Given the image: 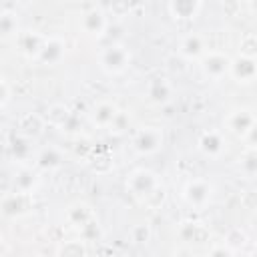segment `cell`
I'll return each mask as SVG.
<instances>
[{
	"label": "cell",
	"mask_w": 257,
	"mask_h": 257,
	"mask_svg": "<svg viewBox=\"0 0 257 257\" xmlns=\"http://www.w3.org/2000/svg\"><path fill=\"white\" fill-rule=\"evenodd\" d=\"M98 62H100V68L108 74H120L128 68L131 64V52L124 44L120 42H112L108 46L102 48L100 56H98Z\"/></svg>",
	"instance_id": "1"
},
{
	"label": "cell",
	"mask_w": 257,
	"mask_h": 257,
	"mask_svg": "<svg viewBox=\"0 0 257 257\" xmlns=\"http://www.w3.org/2000/svg\"><path fill=\"white\" fill-rule=\"evenodd\" d=\"M185 201L193 209H205L213 197V185L207 179H191L183 189Z\"/></svg>",
	"instance_id": "2"
},
{
	"label": "cell",
	"mask_w": 257,
	"mask_h": 257,
	"mask_svg": "<svg viewBox=\"0 0 257 257\" xmlns=\"http://www.w3.org/2000/svg\"><path fill=\"white\" fill-rule=\"evenodd\" d=\"M231 62H233V58H229L225 52L207 50V54L201 58V68H203L205 76H209L211 80H221L223 76H227L231 72Z\"/></svg>",
	"instance_id": "3"
},
{
	"label": "cell",
	"mask_w": 257,
	"mask_h": 257,
	"mask_svg": "<svg viewBox=\"0 0 257 257\" xmlns=\"http://www.w3.org/2000/svg\"><path fill=\"white\" fill-rule=\"evenodd\" d=\"M163 147V131L159 126H143L133 137V149L139 155H153Z\"/></svg>",
	"instance_id": "4"
},
{
	"label": "cell",
	"mask_w": 257,
	"mask_h": 257,
	"mask_svg": "<svg viewBox=\"0 0 257 257\" xmlns=\"http://www.w3.org/2000/svg\"><path fill=\"white\" fill-rule=\"evenodd\" d=\"M126 187H128V191H131L135 197L147 201V197L159 187V181H157V177H155L151 171H147V169H137V171H133V173L128 175Z\"/></svg>",
	"instance_id": "5"
},
{
	"label": "cell",
	"mask_w": 257,
	"mask_h": 257,
	"mask_svg": "<svg viewBox=\"0 0 257 257\" xmlns=\"http://www.w3.org/2000/svg\"><path fill=\"white\" fill-rule=\"evenodd\" d=\"M225 122H227V131H229V133H233L235 137L245 139V137L249 135V131L255 126L257 116H255L253 110H249V108H237V110H233V112L227 116Z\"/></svg>",
	"instance_id": "6"
},
{
	"label": "cell",
	"mask_w": 257,
	"mask_h": 257,
	"mask_svg": "<svg viewBox=\"0 0 257 257\" xmlns=\"http://www.w3.org/2000/svg\"><path fill=\"white\" fill-rule=\"evenodd\" d=\"M179 54L183 58H187V60H201L207 54L205 38L201 34H197V32H189L179 42Z\"/></svg>",
	"instance_id": "7"
},
{
	"label": "cell",
	"mask_w": 257,
	"mask_h": 257,
	"mask_svg": "<svg viewBox=\"0 0 257 257\" xmlns=\"http://www.w3.org/2000/svg\"><path fill=\"white\" fill-rule=\"evenodd\" d=\"M229 74L237 82H253L257 78V58H247V56L233 58Z\"/></svg>",
	"instance_id": "8"
},
{
	"label": "cell",
	"mask_w": 257,
	"mask_h": 257,
	"mask_svg": "<svg viewBox=\"0 0 257 257\" xmlns=\"http://www.w3.org/2000/svg\"><path fill=\"white\" fill-rule=\"evenodd\" d=\"M46 42V36L38 34V32H20L16 36V44H18V50L28 56V58H38V54L42 52V46Z\"/></svg>",
	"instance_id": "9"
},
{
	"label": "cell",
	"mask_w": 257,
	"mask_h": 257,
	"mask_svg": "<svg viewBox=\"0 0 257 257\" xmlns=\"http://www.w3.org/2000/svg\"><path fill=\"white\" fill-rule=\"evenodd\" d=\"M197 145H199V151L207 157H221L225 151V139L219 131H205L199 137Z\"/></svg>",
	"instance_id": "10"
},
{
	"label": "cell",
	"mask_w": 257,
	"mask_h": 257,
	"mask_svg": "<svg viewBox=\"0 0 257 257\" xmlns=\"http://www.w3.org/2000/svg\"><path fill=\"white\" fill-rule=\"evenodd\" d=\"M80 26H82V30L86 32V34H90V36H100L104 30H106V16H104V12L100 10V8H90V10H86L84 14H82V18H80Z\"/></svg>",
	"instance_id": "11"
},
{
	"label": "cell",
	"mask_w": 257,
	"mask_h": 257,
	"mask_svg": "<svg viewBox=\"0 0 257 257\" xmlns=\"http://www.w3.org/2000/svg\"><path fill=\"white\" fill-rule=\"evenodd\" d=\"M118 114H120V110H118V106L114 102L102 100L92 110V122L96 126H100V128H110L114 124V120L118 118Z\"/></svg>",
	"instance_id": "12"
},
{
	"label": "cell",
	"mask_w": 257,
	"mask_h": 257,
	"mask_svg": "<svg viewBox=\"0 0 257 257\" xmlns=\"http://www.w3.org/2000/svg\"><path fill=\"white\" fill-rule=\"evenodd\" d=\"M44 124H46V120H44V116H40V114H36V112H26V114H22L20 118H18V135H22V137H26V139H36V137H40L42 135V131H44Z\"/></svg>",
	"instance_id": "13"
},
{
	"label": "cell",
	"mask_w": 257,
	"mask_h": 257,
	"mask_svg": "<svg viewBox=\"0 0 257 257\" xmlns=\"http://www.w3.org/2000/svg\"><path fill=\"white\" fill-rule=\"evenodd\" d=\"M64 50H66L64 40H60L56 36H50V38H46V42L42 46V52L38 54L36 60L42 62V64H58L64 56Z\"/></svg>",
	"instance_id": "14"
},
{
	"label": "cell",
	"mask_w": 257,
	"mask_h": 257,
	"mask_svg": "<svg viewBox=\"0 0 257 257\" xmlns=\"http://www.w3.org/2000/svg\"><path fill=\"white\" fill-rule=\"evenodd\" d=\"M147 96L155 104H167L173 98V84L167 78H153L147 84Z\"/></svg>",
	"instance_id": "15"
},
{
	"label": "cell",
	"mask_w": 257,
	"mask_h": 257,
	"mask_svg": "<svg viewBox=\"0 0 257 257\" xmlns=\"http://www.w3.org/2000/svg\"><path fill=\"white\" fill-rule=\"evenodd\" d=\"M32 205V199H30V193H12L4 199L2 203V213L6 217H16V215H22L30 209Z\"/></svg>",
	"instance_id": "16"
},
{
	"label": "cell",
	"mask_w": 257,
	"mask_h": 257,
	"mask_svg": "<svg viewBox=\"0 0 257 257\" xmlns=\"http://www.w3.org/2000/svg\"><path fill=\"white\" fill-rule=\"evenodd\" d=\"M179 237L183 241H187V243H205V241H209L211 233L199 221H185L179 227Z\"/></svg>",
	"instance_id": "17"
},
{
	"label": "cell",
	"mask_w": 257,
	"mask_h": 257,
	"mask_svg": "<svg viewBox=\"0 0 257 257\" xmlns=\"http://www.w3.org/2000/svg\"><path fill=\"white\" fill-rule=\"evenodd\" d=\"M203 8V2L199 0H173L167 4V10L173 18H195Z\"/></svg>",
	"instance_id": "18"
},
{
	"label": "cell",
	"mask_w": 257,
	"mask_h": 257,
	"mask_svg": "<svg viewBox=\"0 0 257 257\" xmlns=\"http://www.w3.org/2000/svg\"><path fill=\"white\" fill-rule=\"evenodd\" d=\"M70 118H72V114H70V110L64 104H52V106H48V110L44 114L46 124L56 126V128H64Z\"/></svg>",
	"instance_id": "19"
},
{
	"label": "cell",
	"mask_w": 257,
	"mask_h": 257,
	"mask_svg": "<svg viewBox=\"0 0 257 257\" xmlns=\"http://www.w3.org/2000/svg\"><path fill=\"white\" fill-rule=\"evenodd\" d=\"M239 171L247 179L257 177V147H245V151L239 157Z\"/></svg>",
	"instance_id": "20"
},
{
	"label": "cell",
	"mask_w": 257,
	"mask_h": 257,
	"mask_svg": "<svg viewBox=\"0 0 257 257\" xmlns=\"http://www.w3.org/2000/svg\"><path fill=\"white\" fill-rule=\"evenodd\" d=\"M36 183H38L36 173L32 169L24 167V169L18 171V175L14 179V191L16 193H32V189L36 187Z\"/></svg>",
	"instance_id": "21"
},
{
	"label": "cell",
	"mask_w": 257,
	"mask_h": 257,
	"mask_svg": "<svg viewBox=\"0 0 257 257\" xmlns=\"http://www.w3.org/2000/svg\"><path fill=\"white\" fill-rule=\"evenodd\" d=\"M60 163H62V155H60V151H58L56 147L42 149V151L38 153V157H36V165H38L40 169H44V171L56 169V167H60Z\"/></svg>",
	"instance_id": "22"
},
{
	"label": "cell",
	"mask_w": 257,
	"mask_h": 257,
	"mask_svg": "<svg viewBox=\"0 0 257 257\" xmlns=\"http://www.w3.org/2000/svg\"><path fill=\"white\" fill-rule=\"evenodd\" d=\"M10 151H12L16 161H26L30 157V139H26V137L16 133L12 137V141H10Z\"/></svg>",
	"instance_id": "23"
},
{
	"label": "cell",
	"mask_w": 257,
	"mask_h": 257,
	"mask_svg": "<svg viewBox=\"0 0 257 257\" xmlns=\"http://www.w3.org/2000/svg\"><path fill=\"white\" fill-rule=\"evenodd\" d=\"M68 219L78 227H86L88 223H92V213L86 205H74L68 209Z\"/></svg>",
	"instance_id": "24"
},
{
	"label": "cell",
	"mask_w": 257,
	"mask_h": 257,
	"mask_svg": "<svg viewBox=\"0 0 257 257\" xmlns=\"http://www.w3.org/2000/svg\"><path fill=\"white\" fill-rule=\"evenodd\" d=\"M239 56L257 58V34L255 32H247V34L241 36V40H239Z\"/></svg>",
	"instance_id": "25"
},
{
	"label": "cell",
	"mask_w": 257,
	"mask_h": 257,
	"mask_svg": "<svg viewBox=\"0 0 257 257\" xmlns=\"http://www.w3.org/2000/svg\"><path fill=\"white\" fill-rule=\"evenodd\" d=\"M245 243H247V233L243 229H239V227L231 229L227 233V237H225V247L231 249V251H239Z\"/></svg>",
	"instance_id": "26"
},
{
	"label": "cell",
	"mask_w": 257,
	"mask_h": 257,
	"mask_svg": "<svg viewBox=\"0 0 257 257\" xmlns=\"http://www.w3.org/2000/svg\"><path fill=\"white\" fill-rule=\"evenodd\" d=\"M128 235H131V241L135 245H145L151 239V227L147 223H137V225L131 227V233Z\"/></svg>",
	"instance_id": "27"
},
{
	"label": "cell",
	"mask_w": 257,
	"mask_h": 257,
	"mask_svg": "<svg viewBox=\"0 0 257 257\" xmlns=\"http://www.w3.org/2000/svg\"><path fill=\"white\" fill-rule=\"evenodd\" d=\"M60 257H86V247L82 241H68L60 249Z\"/></svg>",
	"instance_id": "28"
},
{
	"label": "cell",
	"mask_w": 257,
	"mask_h": 257,
	"mask_svg": "<svg viewBox=\"0 0 257 257\" xmlns=\"http://www.w3.org/2000/svg\"><path fill=\"white\" fill-rule=\"evenodd\" d=\"M0 30L4 36H10L16 32V14L8 12V10H2L0 14Z\"/></svg>",
	"instance_id": "29"
},
{
	"label": "cell",
	"mask_w": 257,
	"mask_h": 257,
	"mask_svg": "<svg viewBox=\"0 0 257 257\" xmlns=\"http://www.w3.org/2000/svg\"><path fill=\"white\" fill-rule=\"evenodd\" d=\"M163 201H165V189L159 185L149 197H147V205H151V207H159V205H163Z\"/></svg>",
	"instance_id": "30"
},
{
	"label": "cell",
	"mask_w": 257,
	"mask_h": 257,
	"mask_svg": "<svg viewBox=\"0 0 257 257\" xmlns=\"http://www.w3.org/2000/svg\"><path fill=\"white\" fill-rule=\"evenodd\" d=\"M128 122H131V116L126 114V112H122L120 110V114H118V118L114 120V124L110 126V131H116V133H122L126 126H128Z\"/></svg>",
	"instance_id": "31"
},
{
	"label": "cell",
	"mask_w": 257,
	"mask_h": 257,
	"mask_svg": "<svg viewBox=\"0 0 257 257\" xmlns=\"http://www.w3.org/2000/svg\"><path fill=\"white\" fill-rule=\"evenodd\" d=\"M209 257H233V251L227 249L225 245H215V247L209 251Z\"/></svg>",
	"instance_id": "32"
},
{
	"label": "cell",
	"mask_w": 257,
	"mask_h": 257,
	"mask_svg": "<svg viewBox=\"0 0 257 257\" xmlns=\"http://www.w3.org/2000/svg\"><path fill=\"white\" fill-rule=\"evenodd\" d=\"M0 94H2L0 104H2V106H6V104H8V100H10V86H8V80H6V78H2V80H0Z\"/></svg>",
	"instance_id": "33"
},
{
	"label": "cell",
	"mask_w": 257,
	"mask_h": 257,
	"mask_svg": "<svg viewBox=\"0 0 257 257\" xmlns=\"http://www.w3.org/2000/svg\"><path fill=\"white\" fill-rule=\"evenodd\" d=\"M245 143H247V147H257V122H255V126L249 131V135L245 137Z\"/></svg>",
	"instance_id": "34"
},
{
	"label": "cell",
	"mask_w": 257,
	"mask_h": 257,
	"mask_svg": "<svg viewBox=\"0 0 257 257\" xmlns=\"http://www.w3.org/2000/svg\"><path fill=\"white\" fill-rule=\"evenodd\" d=\"M175 257H195V255H193L189 249H183V251H177V253H175Z\"/></svg>",
	"instance_id": "35"
},
{
	"label": "cell",
	"mask_w": 257,
	"mask_h": 257,
	"mask_svg": "<svg viewBox=\"0 0 257 257\" xmlns=\"http://www.w3.org/2000/svg\"><path fill=\"white\" fill-rule=\"evenodd\" d=\"M249 8H251V10H255V12H257V2H251V4H249Z\"/></svg>",
	"instance_id": "36"
},
{
	"label": "cell",
	"mask_w": 257,
	"mask_h": 257,
	"mask_svg": "<svg viewBox=\"0 0 257 257\" xmlns=\"http://www.w3.org/2000/svg\"><path fill=\"white\" fill-rule=\"evenodd\" d=\"M247 257H257V253H251V255H247Z\"/></svg>",
	"instance_id": "37"
},
{
	"label": "cell",
	"mask_w": 257,
	"mask_h": 257,
	"mask_svg": "<svg viewBox=\"0 0 257 257\" xmlns=\"http://www.w3.org/2000/svg\"><path fill=\"white\" fill-rule=\"evenodd\" d=\"M133 257H141V255H133Z\"/></svg>",
	"instance_id": "38"
}]
</instances>
